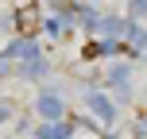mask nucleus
<instances>
[{
  "label": "nucleus",
  "mask_w": 147,
  "mask_h": 139,
  "mask_svg": "<svg viewBox=\"0 0 147 139\" xmlns=\"http://www.w3.org/2000/svg\"><path fill=\"white\" fill-rule=\"evenodd\" d=\"M39 108H43V116H58V101H54V97H47Z\"/></svg>",
  "instance_id": "f03ea898"
},
{
  "label": "nucleus",
  "mask_w": 147,
  "mask_h": 139,
  "mask_svg": "<svg viewBox=\"0 0 147 139\" xmlns=\"http://www.w3.org/2000/svg\"><path fill=\"white\" fill-rule=\"evenodd\" d=\"M16 27H20L23 35H31V31L39 27V12H35V8H31V4H23L20 12H16Z\"/></svg>",
  "instance_id": "f257e3e1"
}]
</instances>
